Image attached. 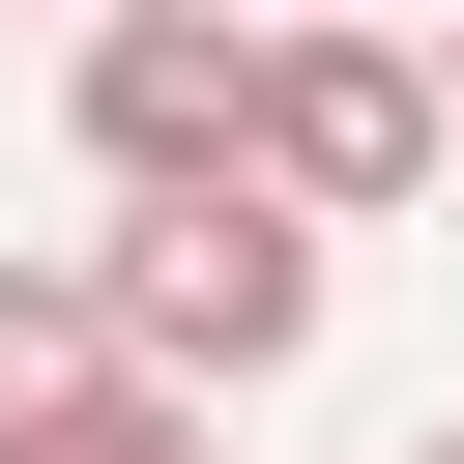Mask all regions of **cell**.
<instances>
[{
	"label": "cell",
	"instance_id": "obj_7",
	"mask_svg": "<svg viewBox=\"0 0 464 464\" xmlns=\"http://www.w3.org/2000/svg\"><path fill=\"white\" fill-rule=\"evenodd\" d=\"M406 464H464V435H406Z\"/></svg>",
	"mask_w": 464,
	"mask_h": 464
},
{
	"label": "cell",
	"instance_id": "obj_3",
	"mask_svg": "<svg viewBox=\"0 0 464 464\" xmlns=\"http://www.w3.org/2000/svg\"><path fill=\"white\" fill-rule=\"evenodd\" d=\"M232 29H261V0H87V29H58V116H87L116 203H145V174H232Z\"/></svg>",
	"mask_w": 464,
	"mask_h": 464
},
{
	"label": "cell",
	"instance_id": "obj_2",
	"mask_svg": "<svg viewBox=\"0 0 464 464\" xmlns=\"http://www.w3.org/2000/svg\"><path fill=\"white\" fill-rule=\"evenodd\" d=\"M232 174H261L290 232L435 203V58H406V29H348V0H261V29H232Z\"/></svg>",
	"mask_w": 464,
	"mask_h": 464
},
{
	"label": "cell",
	"instance_id": "obj_6",
	"mask_svg": "<svg viewBox=\"0 0 464 464\" xmlns=\"http://www.w3.org/2000/svg\"><path fill=\"white\" fill-rule=\"evenodd\" d=\"M435 174H464V29H435Z\"/></svg>",
	"mask_w": 464,
	"mask_h": 464
},
{
	"label": "cell",
	"instance_id": "obj_4",
	"mask_svg": "<svg viewBox=\"0 0 464 464\" xmlns=\"http://www.w3.org/2000/svg\"><path fill=\"white\" fill-rule=\"evenodd\" d=\"M87 377H145V348L87 319V261H0V464H29V435H58Z\"/></svg>",
	"mask_w": 464,
	"mask_h": 464
},
{
	"label": "cell",
	"instance_id": "obj_5",
	"mask_svg": "<svg viewBox=\"0 0 464 464\" xmlns=\"http://www.w3.org/2000/svg\"><path fill=\"white\" fill-rule=\"evenodd\" d=\"M29 464H232V435H203V406H174V377H87V406H58V435H29Z\"/></svg>",
	"mask_w": 464,
	"mask_h": 464
},
{
	"label": "cell",
	"instance_id": "obj_1",
	"mask_svg": "<svg viewBox=\"0 0 464 464\" xmlns=\"http://www.w3.org/2000/svg\"><path fill=\"white\" fill-rule=\"evenodd\" d=\"M319 290H348V232H290L261 174H145L116 232H87V319L174 377V406H232V377H290L319 348Z\"/></svg>",
	"mask_w": 464,
	"mask_h": 464
}]
</instances>
